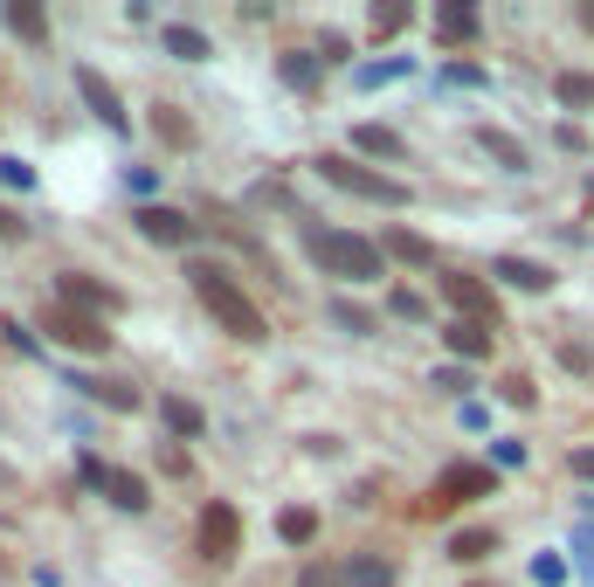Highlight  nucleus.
Masks as SVG:
<instances>
[{"instance_id": "nucleus-1", "label": "nucleus", "mask_w": 594, "mask_h": 587, "mask_svg": "<svg viewBox=\"0 0 594 587\" xmlns=\"http://www.w3.org/2000/svg\"><path fill=\"white\" fill-rule=\"evenodd\" d=\"M188 283H194V297L208 305V318L221 332H235L243 346H256V339H270V326H263V311L243 297V283H235L221 263H188Z\"/></svg>"}, {"instance_id": "nucleus-2", "label": "nucleus", "mask_w": 594, "mask_h": 587, "mask_svg": "<svg viewBox=\"0 0 594 587\" xmlns=\"http://www.w3.org/2000/svg\"><path fill=\"white\" fill-rule=\"evenodd\" d=\"M305 250H311V263H319L325 277H339V283H380L387 277V250L366 242V235H352V229H311Z\"/></svg>"}, {"instance_id": "nucleus-3", "label": "nucleus", "mask_w": 594, "mask_h": 587, "mask_svg": "<svg viewBox=\"0 0 594 587\" xmlns=\"http://www.w3.org/2000/svg\"><path fill=\"white\" fill-rule=\"evenodd\" d=\"M319 174H325V187H339V194H352V201L408 207V187H401V180H387V174H374V166H360V159H346V153H325Z\"/></svg>"}, {"instance_id": "nucleus-4", "label": "nucleus", "mask_w": 594, "mask_h": 587, "mask_svg": "<svg viewBox=\"0 0 594 587\" xmlns=\"http://www.w3.org/2000/svg\"><path fill=\"white\" fill-rule=\"evenodd\" d=\"M477 498H498V470L491 463H450L429 490V511H456V505H477Z\"/></svg>"}, {"instance_id": "nucleus-5", "label": "nucleus", "mask_w": 594, "mask_h": 587, "mask_svg": "<svg viewBox=\"0 0 594 587\" xmlns=\"http://www.w3.org/2000/svg\"><path fill=\"white\" fill-rule=\"evenodd\" d=\"M42 332L55 339V346H69V353H111V332H104V318H90V311H69V305H49V311H42Z\"/></svg>"}, {"instance_id": "nucleus-6", "label": "nucleus", "mask_w": 594, "mask_h": 587, "mask_svg": "<svg viewBox=\"0 0 594 587\" xmlns=\"http://www.w3.org/2000/svg\"><path fill=\"white\" fill-rule=\"evenodd\" d=\"M77 470H83V484H90V490H104V498L118 505V511H145V505H153L145 477H132V470H118V463H104V457H83Z\"/></svg>"}, {"instance_id": "nucleus-7", "label": "nucleus", "mask_w": 594, "mask_h": 587, "mask_svg": "<svg viewBox=\"0 0 594 587\" xmlns=\"http://www.w3.org/2000/svg\"><path fill=\"white\" fill-rule=\"evenodd\" d=\"M442 297L456 305V318H470V326H491V332H498V291H491L485 277L450 270V277H442Z\"/></svg>"}, {"instance_id": "nucleus-8", "label": "nucleus", "mask_w": 594, "mask_h": 587, "mask_svg": "<svg viewBox=\"0 0 594 587\" xmlns=\"http://www.w3.org/2000/svg\"><path fill=\"white\" fill-rule=\"evenodd\" d=\"M235 546H243V519H235V505H208V511H201V553H208L215 566H229Z\"/></svg>"}, {"instance_id": "nucleus-9", "label": "nucleus", "mask_w": 594, "mask_h": 587, "mask_svg": "<svg viewBox=\"0 0 594 587\" xmlns=\"http://www.w3.org/2000/svg\"><path fill=\"white\" fill-rule=\"evenodd\" d=\"M139 235L145 242H159V250H194V221L180 215V207H139Z\"/></svg>"}, {"instance_id": "nucleus-10", "label": "nucleus", "mask_w": 594, "mask_h": 587, "mask_svg": "<svg viewBox=\"0 0 594 587\" xmlns=\"http://www.w3.org/2000/svg\"><path fill=\"white\" fill-rule=\"evenodd\" d=\"M63 305H69V311H90V318H104V311H118L125 297L111 291V283H90L83 270H69V277H63Z\"/></svg>"}, {"instance_id": "nucleus-11", "label": "nucleus", "mask_w": 594, "mask_h": 587, "mask_svg": "<svg viewBox=\"0 0 594 587\" xmlns=\"http://www.w3.org/2000/svg\"><path fill=\"white\" fill-rule=\"evenodd\" d=\"M77 90H83V104L98 111V118H104L111 131H125V125H132V118H125V104H118V90H111V84H104L98 69H90V63L77 69Z\"/></svg>"}, {"instance_id": "nucleus-12", "label": "nucleus", "mask_w": 594, "mask_h": 587, "mask_svg": "<svg viewBox=\"0 0 594 587\" xmlns=\"http://www.w3.org/2000/svg\"><path fill=\"white\" fill-rule=\"evenodd\" d=\"M442 346H450L456 359H491L498 332L491 326H470V318H450V326H442Z\"/></svg>"}, {"instance_id": "nucleus-13", "label": "nucleus", "mask_w": 594, "mask_h": 587, "mask_svg": "<svg viewBox=\"0 0 594 587\" xmlns=\"http://www.w3.org/2000/svg\"><path fill=\"white\" fill-rule=\"evenodd\" d=\"M491 277H505L512 291H553V270L532 256H491Z\"/></svg>"}, {"instance_id": "nucleus-14", "label": "nucleus", "mask_w": 594, "mask_h": 587, "mask_svg": "<svg viewBox=\"0 0 594 587\" xmlns=\"http://www.w3.org/2000/svg\"><path fill=\"white\" fill-rule=\"evenodd\" d=\"M553 104L560 111H594V69H553Z\"/></svg>"}, {"instance_id": "nucleus-15", "label": "nucleus", "mask_w": 594, "mask_h": 587, "mask_svg": "<svg viewBox=\"0 0 594 587\" xmlns=\"http://www.w3.org/2000/svg\"><path fill=\"white\" fill-rule=\"evenodd\" d=\"M159 42H166V55H180V63H208V55H215V42L201 28H188V22H166Z\"/></svg>"}, {"instance_id": "nucleus-16", "label": "nucleus", "mask_w": 594, "mask_h": 587, "mask_svg": "<svg viewBox=\"0 0 594 587\" xmlns=\"http://www.w3.org/2000/svg\"><path fill=\"white\" fill-rule=\"evenodd\" d=\"M346 587H395V560H380V553H346Z\"/></svg>"}, {"instance_id": "nucleus-17", "label": "nucleus", "mask_w": 594, "mask_h": 587, "mask_svg": "<svg viewBox=\"0 0 594 587\" xmlns=\"http://www.w3.org/2000/svg\"><path fill=\"white\" fill-rule=\"evenodd\" d=\"M477 145H485V153L505 166V174H526V145L512 139V131H498V125H477Z\"/></svg>"}, {"instance_id": "nucleus-18", "label": "nucleus", "mask_w": 594, "mask_h": 587, "mask_svg": "<svg viewBox=\"0 0 594 587\" xmlns=\"http://www.w3.org/2000/svg\"><path fill=\"white\" fill-rule=\"evenodd\" d=\"M491 553H498V533H491V525H470V533L450 539V560H463V566H477V560H491Z\"/></svg>"}, {"instance_id": "nucleus-19", "label": "nucleus", "mask_w": 594, "mask_h": 587, "mask_svg": "<svg viewBox=\"0 0 594 587\" xmlns=\"http://www.w3.org/2000/svg\"><path fill=\"white\" fill-rule=\"evenodd\" d=\"M90 401H104V408H118V414H139V387L132 381H77Z\"/></svg>"}, {"instance_id": "nucleus-20", "label": "nucleus", "mask_w": 594, "mask_h": 587, "mask_svg": "<svg viewBox=\"0 0 594 587\" xmlns=\"http://www.w3.org/2000/svg\"><path fill=\"white\" fill-rule=\"evenodd\" d=\"M352 145H360V153H374V159H408L401 131H387V125H360V131H352Z\"/></svg>"}, {"instance_id": "nucleus-21", "label": "nucleus", "mask_w": 594, "mask_h": 587, "mask_svg": "<svg viewBox=\"0 0 594 587\" xmlns=\"http://www.w3.org/2000/svg\"><path fill=\"white\" fill-rule=\"evenodd\" d=\"M8 28L22 35V42H49V14L35 8V0H8Z\"/></svg>"}, {"instance_id": "nucleus-22", "label": "nucleus", "mask_w": 594, "mask_h": 587, "mask_svg": "<svg viewBox=\"0 0 594 587\" xmlns=\"http://www.w3.org/2000/svg\"><path fill=\"white\" fill-rule=\"evenodd\" d=\"M276 533H284V546H311V539H319V511H311V505H290L284 519H276Z\"/></svg>"}, {"instance_id": "nucleus-23", "label": "nucleus", "mask_w": 594, "mask_h": 587, "mask_svg": "<svg viewBox=\"0 0 594 587\" xmlns=\"http://www.w3.org/2000/svg\"><path fill=\"white\" fill-rule=\"evenodd\" d=\"M408 69H415L408 55H387V63H360V69H352V84H360V90H380V84H401Z\"/></svg>"}, {"instance_id": "nucleus-24", "label": "nucleus", "mask_w": 594, "mask_h": 587, "mask_svg": "<svg viewBox=\"0 0 594 587\" xmlns=\"http://www.w3.org/2000/svg\"><path fill=\"white\" fill-rule=\"evenodd\" d=\"M436 35H442V42H470V35H477V8H463V0H456V8H436Z\"/></svg>"}, {"instance_id": "nucleus-25", "label": "nucleus", "mask_w": 594, "mask_h": 587, "mask_svg": "<svg viewBox=\"0 0 594 587\" xmlns=\"http://www.w3.org/2000/svg\"><path fill=\"white\" fill-rule=\"evenodd\" d=\"M159 414H166V429H173V435H201V429H208V414H201L194 401H180V394H166Z\"/></svg>"}, {"instance_id": "nucleus-26", "label": "nucleus", "mask_w": 594, "mask_h": 587, "mask_svg": "<svg viewBox=\"0 0 594 587\" xmlns=\"http://www.w3.org/2000/svg\"><path fill=\"white\" fill-rule=\"evenodd\" d=\"M276 69H284L290 90H311V84H319V55H311V49H284V63H276Z\"/></svg>"}, {"instance_id": "nucleus-27", "label": "nucleus", "mask_w": 594, "mask_h": 587, "mask_svg": "<svg viewBox=\"0 0 594 587\" xmlns=\"http://www.w3.org/2000/svg\"><path fill=\"white\" fill-rule=\"evenodd\" d=\"M387 250H395L401 263H415V270H429V263H436V250L422 235H408V229H387Z\"/></svg>"}, {"instance_id": "nucleus-28", "label": "nucleus", "mask_w": 594, "mask_h": 587, "mask_svg": "<svg viewBox=\"0 0 594 587\" xmlns=\"http://www.w3.org/2000/svg\"><path fill=\"white\" fill-rule=\"evenodd\" d=\"M153 131H159V139H166V145H194V125H188V118H180V111H173V104H159V118H153Z\"/></svg>"}, {"instance_id": "nucleus-29", "label": "nucleus", "mask_w": 594, "mask_h": 587, "mask_svg": "<svg viewBox=\"0 0 594 587\" xmlns=\"http://www.w3.org/2000/svg\"><path fill=\"white\" fill-rule=\"evenodd\" d=\"M532 580H540V587H567V560L560 553H540V560H532Z\"/></svg>"}, {"instance_id": "nucleus-30", "label": "nucleus", "mask_w": 594, "mask_h": 587, "mask_svg": "<svg viewBox=\"0 0 594 587\" xmlns=\"http://www.w3.org/2000/svg\"><path fill=\"white\" fill-rule=\"evenodd\" d=\"M442 84H463V90H477V84H491V69H485V63H450V69H442Z\"/></svg>"}, {"instance_id": "nucleus-31", "label": "nucleus", "mask_w": 594, "mask_h": 587, "mask_svg": "<svg viewBox=\"0 0 594 587\" xmlns=\"http://www.w3.org/2000/svg\"><path fill=\"white\" fill-rule=\"evenodd\" d=\"M332 318H339L346 332H374V318H366L360 305H346V297H332Z\"/></svg>"}, {"instance_id": "nucleus-32", "label": "nucleus", "mask_w": 594, "mask_h": 587, "mask_svg": "<svg viewBox=\"0 0 594 587\" xmlns=\"http://www.w3.org/2000/svg\"><path fill=\"white\" fill-rule=\"evenodd\" d=\"M387 311H395V318H429V305H422L415 291H387Z\"/></svg>"}, {"instance_id": "nucleus-33", "label": "nucleus", "mask_w": 594, "mask_h": 587, "mask_svg": "<svg viewBox=\"0 0 594 587\" xmlns=\"http://www.w3.org/2000/svg\"><path fill=\"white\" fill-rule=\"evenodd\" d=\"M408 28V8H374V35H401Z\"/></svg>"}, {"instance_id": "nucleus-34", "label": "nucleus", "mask_w": 594, "mask_h": 587, "mask_svg": "<svg viewBox=\"0 0 594 587\" xmlns=\"http://www.w3.org/2000/svg\"><path fill=\"white\" fill-rule=\"evenodd\" d=\"M0 180H8V187H35V166L28 159H0Z\"/></svg>"}, {"instance_id": "nucleus-35", "label": "nucleus", "mask_w": 594, "mask_h": 587, "mask_svg": "<svg viewBox=\"0 0 594 587\" xmlns=\"http://www.w3.org/2000/svg\"><path fill=\"white\" fill-rule=\"evenodd\" d=\"M505 401H512V408H540V394H532V381H518V373H512V381H505Z\"/></svg>"}, {"instance_id": "nucleus-36", "label": "nucleus", "mask_w": 594, "mask_h": 587, "mask_svg": "<svg viewBox=\"0 0 594 587\" xmlns=\"http://www.w3.org/2000/svg\"><path fill=\"white\" fill-rule=\"evenodd\" d=\"M429 387H442V394H463L470 381H463V367H436V373H429Z\"/></svg>"}, {"instance_id": "nucleus-37", "label": "nucleus", "mask_w": 594, "mask_h": 587, "mask_svg": "<svg viewBox=\"0 0 594 587\" xmlns=\"http://www.w3.org/2000/svg\"><path fill=\"white\" fill-rule=\"evenodd\" d=\"M297 587H339V574H332V566H319V560H311L305 574H297Z\"/></svg>"}, {"instance_id": "nucleus-38", "label": "nucleus", "mask_w": 594, "mask_h": 587, "mask_svg": "<svg viewBox=\"0 0 594 587\" xmlns=\"http://www.w3.org/2000/svg\"><path fill=\"white\" fill-rule=\"evenodd\" d=\"M22 235H28V221L14 215V207H0V242H22Z\"/></svg>"}, {"instance_id": "nucleus-39", "label": "nucleus", "mask_w": 594, "mask_h": 587, "mask_svg": "<svg viewBox=\"0 0 594 587\" xmlns=\"http://www.w3.org/2000/svg\"><path fill=\"white\" fill-rule=\"evenodd\" d=\"M567 463H573V477H587V484H594V449H573Z\"/></svg>"}, {"instance_id": "nucleus-40", "label": "nucleus", "mask_w": 594, "mask_h": 587, "mask_svg": "<svg viewBox=\"0 0 594 587\" xmlns=\"http://www.w3.org/2000/svg\"><path fill=\"white\" fill-rule=\"evenodd\" d=\"M581 28H587V35H594V8H581Z\"/></svg>"}]
</instances>
